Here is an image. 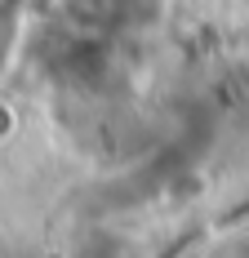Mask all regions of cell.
<instances>
[{
	"label": "cell",
	"mask_w": 249,
	"mask_h": 258,
	"mask_svg": "<svg viewBox=\"0 0 249 258\" xmlns=\"http://www.w3.org/2000/svg\"><path fill=\"white\" fill-rule=\"evenodd\" d=\"M18 5H23V0H0V58H5V45H9V36H14Z\"/></svg>",
	"instance_id": "6da1fadb"
}]
</instances>
